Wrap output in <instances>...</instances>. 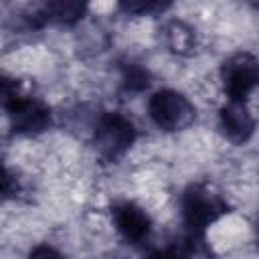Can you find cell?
I'll use <instances>...</instances> for the list:
<instances>
[{
    "label": "cell",
    "instance_id": "6da1fadb",
    "mask_svg": "<svg viewBox=\"0 0 259 259\" xmlns=\"http://www.w3.org/2000/svg\"><path fill=\"white\" fill-rule=\"evenodd\" d=\"M227 212V202L208 184H190L182 194V217L190 231H204Z\"/></svg>",
    "mask_w": 259,
    "mask_h": 259
},
{
    "label": "cell",
    "instance_id": "7a4b0ae2",
    "mask_svg": "<svg viewBox=\"0 0 259 259\" xmlns=\"http://www.w3.org/2000/svg\"><path fill=\"white\" fill-rule=\"evenodd\" d=\"M134 140H136V130L125 115L117 111H109L99 117L95 125V148L103 160L107 162L119 160L132 148Z\"/></svg>",
    "mask_w": 259,
    "mask_h": 259
},
{
    "label": "cell",
    "instance_id": "3957f363",
    "mask_svg": "<svg viewBox=\"0 0 259 259\" xmlns=\"http://www.w3.org/2000/svg\"><path fill=\"white\" fill-rule=\"evenodd\" d=\"M148 111L152 121L166 130V132H180L186 130L196 115L194 105L178 91L172 89H162L156 91L148 103Z\"/></svg>",
    "mask_w": 259,
    "mask_h": 259
},
{
    "label": "cell",
    "instance_id": "277c9868",
    "mask_svg": "<svg viewBox=\"0 0 259 259\" xmlns=\"http://www.w3.org/2000/svg\"><path fill=\"white\" fill-rule=\"evenodd\" d=\"M257 77H259L257 59L251 53H237L229 57L221 67V79L225 91L233 101H245L255 89Z\"/></svg>",
    "mask_w": 259,
    "mask_h": 259
},
{
    "label": "cell",
    "instance_id": "5b68a950",
    "mask_svg": "<svg viewBox=\"0 0 259 259\" xmlns=\"http://www.w3.org/2000/svg\"><path fill=\"white\" fill-rule=\"evenodd\" d=\"M10 125L16 134H40L51 125V109L32 97H24L14 109L8 111Z\"/></svg>",
    "mask_w": 259,
    "mask_h": 259
},
{
    "label": "cell",
    "instance_id": "8992f818",
    "mask_svg": "<svg viewBox=\"0 0 259 259\" xmlns=\"http://www.w3.org/2000/svg\"><path fill=\"white\" fill-rule=\"evenodd\" d=\"M111 217L121 237L130 243H140L150 233V217L134 202H117L111 208Z\"/></svg>",
    "mask_w": 259,
    "mask_h": 259
},
{
    "label": "cell",
    "instance_id": "52a82bcc",
    "mask_svg": "<svg viewBox=\"0 0 259 259\" xmlns=\"http://www.w3.org/2000/svg\"><path fill=\"white\" fill-rule=\"evenodd\" d=\"M221 127L233 144H245L253 136L255 119H253L251 111L247 109L245 101L229 99V103L223 105V109H221Z\"/></svg>",
    "mask_w": 259,
    "mask_h": 259
},
{
    "label": "cell",
    "instance_id": "ba28073f",
    "mask_svg": "<svg viewBox=\"0 0 259 259\" xmlns=\"http://www.w3.org/2000/svg\"><path fill=\"white\" fill-rule=\"evenodd\" d=\"M174 259H212V247L200 231H188L178 237L170 249Z\"/></svg>",
    "mask_w": 259,
    "mask_h": 259
},
{
    "label": "cell",
    "instance_id": "9c48e42d",
    "mask_svg": "<svg viewBox=\"0 0 259 259\" xmlns=\"http://www.w3.org/2000/svg\"><path fill=\"white\" fill-rule=\"evenodd\" d=\"M164 36H166V45L172 53H178V55H188L192 53L194 45H196V36H194V30L186 24V22H180V20H172L166 24L164 28Z\"/></svg>",
    "mask_w": 259,
    "mask_h": 259
},
{
    "label": "cell",
    "instance_id": "30bf717a",
    "mask_svg": "<svg viewBox=\"0 0 259 259\" xmlns=\"http://www.w3.org/2000/svg\"><path fill=\"white\" fill-rule=\"evenodd\" d=\"M85 10H87V6L83 2H73V0H57V2H49L40 8L45 22L55 20V22H65V24L79 20L85 14Z\"/></svg>",
    "mask_w": 259,
    "mask_h": 259
},
{
    "label": "cell",
    "instance_id": "8fae6325",
    "mask_svg": "<svg viewBox=\"0 0 259 259\" xmlns=\"http://www.w3.org/2000/svg\"><path fill=\"white\" fill-rule=\"evenodd\" d=\"M24 97H28V95L24 93L20 81L14 79V77H10V75L0 73V107L6 109V111H10V109H14Z\"/></svg>",
    "mask_w": 259,
    "mask_h": 259
},
{
    "label": "cell",
    "instance_id": "7c38bea8",
    "mask_svg": "<svg viewBox=\"0 0 259 259\" xmlns=\"http://www.w3.org/2000/svg\"><path fill=\"white\" fill-rule=\"evenodd\" d=\"M123 85L130 91H142L150 85V73L138 63H127L123 67Z\"/></svg>",
    "mask_w": 259,
    "mask_h": 259
},
{
    "label": "cell",
    "instance_id": "4fadbf2b",
    "mask_svg": "<svg viewBox=\"0 0 259 259\" xmlns=\"http://www.w3.org/2000/svg\"><path fill=\"white\" fill-rule=\"evenodd\" d=\"M168 4L162 2H154V0H140V2H121L119 8L130 12V14H152L158 10H164Z\"/></svg>",
    "mask_w": 259,
    "mask_h": 259
},
{
    "label": "cell",
    "instance_id": "5bb4252c",
    "mask_svg": "<svg viewBox=\"0 0 259 259\" xmlns=\"http://www.w3.org/2000/svg\"><path fill=\"white\" fill-rule=\"evenodd\" d=\"M28 259H65V257L51 245H38L30 251Z\"/></svg>",
    "mask_w": 259,
    "mask_h": 259
},
{
    "label": "cell",
    "instance_id": "9a60e30c",
    "mask_svg": "<svg viewBox=\"0 0 259 259\" xmlns=\"http://www.w3.org/2000/svg\"><path fill=\"white\" fill-rule=\"evenodd\" d=\"M12 188H14V180L8 174V170L0 164V200H4L12 192Z\"/></svg>",
    "mask_w": 259,
    "mask_h": 259
},
{
    "label": "cell",
    "instance_id": "2e32d148",
    "mask_svg": "<svg viewBox=\"0 0 259 259\" xmlns=\"http://www.w3.org/2000/svg\"><path fill=\"white\" fill-rule=\"evenodd\" d=\"M148 259H174V255L170 253V249H164V251H154Z\"/></svg>",
    "mask_w": 259,
    "mask_h": 259
}]
</instances>
